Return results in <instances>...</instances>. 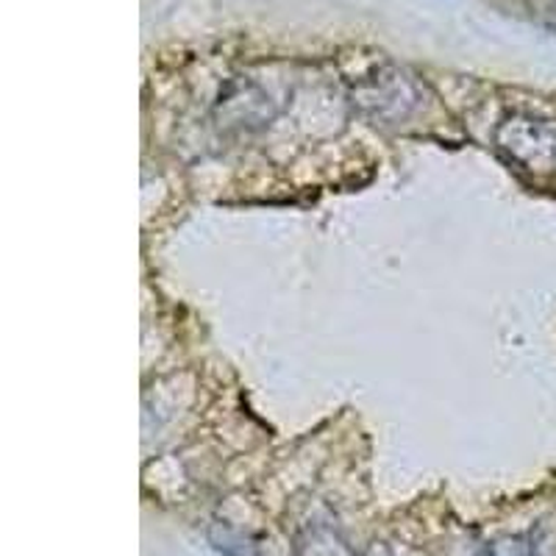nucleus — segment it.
Here are the masks:
<instances>
[{
	"mask_svg": "<svg viewBox=\"0 0 556 556\" xmlns=\"http://www.w3.org/2000/svg\"><path fill=\"white\" fill-rule=\"evenodd\" d=\"M356 103L376 121L406 117L417 103V89L401 73H392V76L381 73L374 81L362 84L359 92H356Z\"/></svg>",
	"mask_w": 556,
	"mask_h": 556,
	"instance_id": "2",
	"label": "nucleus"
},
{
	"mask_svg": "<svg viewBox=\"0 0 556 556\" xmlns=\"http://www.w3.org/2000/svg\"><path fill=\"white\" fill-rule=\"evenodd\" d=\"M554 3H556V0H554Z\"/></svg>",
	"mask_w": 556,
	"mask_h": 556,
	"instance_id": "7",
	"label": "nucleus"
},
{
	"mask_svg": "<svg viewBox=\"0 0 556 556\" xmlns=\"http://www.w3.org/2000/svg\"><path fill=\"white\" fill-rule=\"evenodd\" d=\"M356 556H429V554H424V551L415 548V545L395 543V540H374V543L365 545Z\"/></svg>",
	"mask_w": 556,
	"mask_h": 556,
	"instance_id": "6",
	"label": "nucleus"
},
{
	"mask_svg": "<svg viewBox=\"0 0 556 556\" xmlns=\"http://www.w3.org/2000/svg\"><path fill=\"white\" fill-rule=\"evenodd\" d=\"M495 151L531 178H556V121L540 114H509L495 126Z\"/></svg>",
	"mask_w": 556,
	"mask_h": 556,
	"instance_id": "1",
	"label": "nucleus"
},
{
	"mask_svg": "<svg viewBox=\"0 0 556 556\" xmlns=\"http://www.w3.org/2000/svg\"><path fill=\"white\" fill-rule=\"evenodd\" d=\"M479 556H540V548L531 534H501L490 540Z\"/></svg>",
	"mask_w": 556,
	"mask_h": 556,
	"instance_id": "5",
	"label": "nucleus"
},
{
	"mask_svg": "<svg viewBox=\"0 0 556 556\" xmlns=\"http://www.w3.org/2000/svg\"><path fill=\"white\" fill-rule=\"evenodd\" d=\"M298 556H348L345 543L337 538V531L331 529H315L306 531V538L298 543Z\"/></svg>",
	"mask_w": 556,
	"mask_h": 556,
	"instance_id": "4",
	"label": "nucleus"
},
{
	"mask_svg": "<svg viewBox=\"0 0 556 556\" xmlns=\"http://www.w3.org/2000/svg\"><path fill=\"white\" fill-rule=\"evenodd\" d=\"M208 543L223 556H262L260 540L228 523H212V529H208Z\"/></svg>",
	"mask_w": 556,
	"mask_h": 556,
	"instance_id": "3",
	"label": "nucleus"
}]
</instances>
